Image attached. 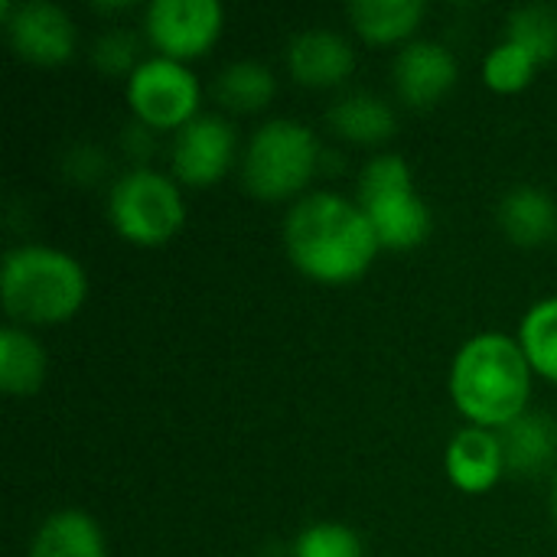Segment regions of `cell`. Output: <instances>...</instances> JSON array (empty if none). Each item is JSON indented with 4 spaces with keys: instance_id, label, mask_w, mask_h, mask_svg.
Wrapping results in <instances>:
<instances>
[{
    "instance_id": "6da1fadb",
    "label": "cell",
    "mask_w": 557,
    "mask_h": 557,
    "mask_svg": "<svg viewBox=\"0 0 557 557\" xmlns=\"http://www.w3.org/2000/svg\"><path fill=\"white\" fill-rule=\"evenodd\" d=\"M284 251L317 284L359 281L382 251L362 206L333 189L304 193L284 215Z\"/></svg>"
},
{
    "instance_id": "7a4b0ae2",
    "label": "cell",
    "mask_w": 557,
    "mask_h": 557,
    "mask_svg": "<svg viewBox=\"0 0 557 557\" xmlns=\"http://www.w3.org/2000/svg\"><path fill=\"white\" fill-rule=\"evenodd\" d=\"M532 375L519 339L486 330L457 349L450 362V398L467 424L503 431L529 411Z\"/></svg>"
},
{
    "instance_id": "3957f363",
    "label": "cell",
    "mask_w": 557,
    "mask_h": 557,
    "mask_svg": "<svg viewBox=\"0 0 557 557\" xmlns=\"http://www.w3.org/2000/svg\"><path fill=\"white\" fill-rule=\"evenodd\" d=\"M0 300L16 326H59L88 300L82 261L52 245H16L0 264Z\"/></svg>"
},
{
    "instance_id": "277c9868",
    "label": "cell",
    "mask_w": 557,
    "mask_h": 557,
    "mask_svg": "<svg viewBox=\"0 0 557 557\" xmlns=\"http://www.w3.org/2000/svg\"><path fill=\"white\" fill-rule=\"evenodd\" d=\"M323 147L310 124L297 117L264 121L242 150V183L264 202L294 199L317 176Z\"/></svg>"
},
{
    "instance_id": "5b68a950",
    "label": "cell",
    "mask_w": 557,
    "mask_h": 557,
    "mask_svg": "<svg viewBox=\"0 0 557 557\" xmlns=\"http://www.w3.org/2000/svg\"><path fill=\"white\" fill-rule=\"evenodd\" d=\"M356 202L372 222L382 248L411 251L424 245L434 228L431 206L418 193L414 170L401 153H379L362 166Z\"/></svg>"
},
{
    "instance_id": "8992f818",
    "label": "cell",
    "mask_w": 557,
    "mask_h": 557,
    "mask_svg": "<svg viewBox=\"0 0 557 557\" xmlns=\"http://www.w3.org/2000/svg\"><path fill=\"white\" fill-rule=\"evenodd\" d=\"M108 219L114 232L140 248L173 242L186 225L183 186L153 166H134L114 180L108 193Z\"/></svg>"
},
{
    "instance_id": "52a82bcc",
    "label": "cell",
    "mask_w": 557,
    "mask_h": 557,
    "mask_svg": "<svg viewBox=\"0 0 557 557\" xmlns=\"http://www.w3.org/2000/svg\"><path fill=\"white\" fill-rule=\"evenodd\" d=\"M124 98L134 117L150 131H180L196 114H202V85L196 72L189 62L166 55L140 59V65L124 82Z\"/></svg>"
},
{
    "instance_id": "ba28073f",
    "label": "cell",
    "mask_w": 557,
    "mask_h": 557,
    "mask_svg": "<svg viewBox=\"0 0 557 557\" xmlns=\"http://www.w3.org/2000/svg\"><path fill=\"white\" fill-rule=\"evenodd\" d=\"M225 29V7L219 0H150L144 10V33L157 55L193 62L206 55Z\"/></svg>"
},
{
    "instance_id": "9c48e42d",
    "label": "cell",
    "mask_w": 557,
    "mask_h": 557,
    "mask_svg": "<svg viewBox=\"0 0 557 557\" xmlns=\"http://www.w3.org/2000/svg\"><path fill=\"white\" fill-rule=\"evenodd\" d=\"M238 157V134L225 114L202 111L186 127L173 134L170 147V176L180 186L206 189L228 176Z\"/></svg>"
},
{
    "instance_id": "30bf717a",
    "label": "cell",
    "mask_w": 557,
    "mask_h": 557,
    "mask_svg": "<svg viewBox=\"0 0 557 557\" xmlns=\"http://www.w3.org/2000/svg\"><path fill=\"white\" fill-rule=\"evenodd\" d=\"M0 20L7 26L13 52L33 65H62L75 55L78 29L59 3H0Z\"/></svg>"
},
{
    "instance_id": "8fae6325",
    "label": "cell",
    "mask_w": 557,
    "mask_h": 557,
    "mask_svg": "<svg viewBox=\"0 0 557 557\" xmlns=\"http://www.w3.org/2000/svg\"><path fill=\"white\" fill-rule=\"evenodd\" d=\"M392 78H395V91L408 108H434L441 104L457 78H460V62L457 55L437 42V39H411L398 49L395 62H392Z\"/></svg>"
},
{
    "instance_id": "7c38bea8",
    "label": "cell",
    "mask_w": 557,
    "mask_h": 557,
    "mask_svg": "<svg viewBox=\"0 0 557 557\" xmlns=\"http://www.w3.org/2000/svg\"><path fill=\"white\" fill-rule=\"evenodd\" d=\"M287 72L304 88H339L356 72V49L339 29L310 26L287 42Z\"/></svg>"
},
{
    "instance_id": "4fadbf2b",
    "label": "cell",
    "mask_w": 557,
    "mask_h": 557,
    "mask_svg": "<svg viewBox=\"0 0 557 557\" xmlns=\"http://www.w3.org/2000/svg\"><path fill=\"white\" fill-rule=\"evenodd\" d=\"M444 473L454 483V490L467 496L490 493L506 476V454H503L499 431H486L473 424L460 428L444 450Z\"/></svg>"
},
{
    "instance_id": "5bb4252c",
    "label": "cell",
    "mask_w": 557,
    "mask_h": 557,
    "mask_svg": "<svg viewBox=\"0 0 557 557\" xmlns=\"http://www.w3.org/2000/svg\"><path fill=\"white\" fill-rule=\"evenodd\" d=\"M496 222L503 235L519 245V248H539L557 235V202L552 193L532 183L512 186L499 206H496Z\"/></svg>"
},
{
    "instance_id": "9a60e30c",
    "label": "cell",
    "mask_w": 557,
    "mask_h": 557,
    "mask_svg": "<svg viewBox=\"0 0 557 557\" xmlns=\"http://www.w3.org/2000/svg\"><path fill=\"white\" fill-rule=\"evenodd\" d=\"M506 473L516 476H542L557 460V424L545 411H525L509 428L499 431Z\"/></svg>"
},
{
    "instance_id": "2e32d148",
    "label": "cell",
    "mask_w": 557,
    "mask_h": 557,
    "mask_svg": "<svg viewBox=\"0 0 557 557\" xmlns=\"http://www.w3.org/2000/svg\"><path fill=\"white\" fill-rule=\"evenodd\" d=\"M326 121L343 140L362 144V147L385 144L398 127V114H395L392 101L375 91H362V88L339 95L330 104Z\"/></svg>"
},
{
    "instance_id": "e0dca14e",
    "label": "cell",
    "mask_w": 557,
    "mask_h": 557,
    "mask_svg": "<svg viewBox=\"0 0 557 557\" xmlns=\"http://www.w3.org/2000/svg\"><path fill=\"white\" fill-rule=\"evenodd\" d=\"M29 557H108V542L95 516L82 509H59L36 529Z\"/></svg>"
},
{
    "instance_id": "ac0fdd59",
    "label": "cell",
    "mask_w": 557,
    "mask_h": 557,
    "mask_svg": "<svg viewBox=\"0 0 557 557\" xmlns=\"http://www.w3.org/2000/svg\"><path fill=\"white\" fill-rule=\"evenodd\" d=\"M49 375V356L42 343L16 323L0 330V388L10 398H33Z\"/></svg>"
},
{
    "instance_id": "d6986e66",
    "label": "cell",
    "mask_w": 557,
    "mask_h": 557,
    "mask_svg": "<svg viewBox=\"0 0 557 557\" xmlns=\"http://www.w3.org/2000/svg\"><path fill=\"white\" fill-rule=\"evenodd\" d=\"M428 7L421 0H356L349 3V23L352 29L375 42V46H392V42H411L418 39V26L424 23Z\"/></svg>"
},
{
    "instance_id": "ffe728a7",
    "label": "cell",
    "mask_w": 557,
    "mask_h": 557,
    "mask_svg": "<svg viewBox=\"0 0 557 557\" xmlns=\"http://www.w3.org/2000/svg\"><path fill=\"white\" fill-rule=\"evenodd\" d=\"M277 95V78L271 65L258 59H235L228 62L215 78V98L238 114L264 111Z\"/></svg>"
},
{
    "instance_id": "44dd1931",
    "label": "cell",
    "mask_w": 557,
    "mask_h": 557,
    "mask_svg": "<svg viewBox=\"0 0 557 557\" xmlns=\"http://www.w3.org/2000/svg\"><path fill=\"white\" fill-rule=\"evenodd\" d=\"M535 375L557 385V294L532 304L516 333Z\"/></svg>"
},
{
    "instance_id": "7402d4cb",
    "label": "cell",
    "mask_w": 557,
    "mask_h": 557,
    "mask_svg": "<svg viewBox=\"0 0 557 557\" xmlns=\"http://www.w3.org/2000/svg\"><path fill=\"white\" fill-rule=\"evenodd\" d=\"M542 62L519 42L503 39L496 42L486 55H483V85L499 91V95H516L522 88H529L539 75Z\"/></svg>"
},
{
    "instance_id": "603a6c76",
    "label": "cell",
    "mask_w": 557,
    "mask_h": 557,
    "mask_svg": "<svg viewBox=\"0 0 557 557\" xmlns=\"http://www.w3.org/2000/svg\"><path fill=\"white\" fill-rule=\"evenodd\" d=\"M506 39L525 46L542 65L557 59V7L552 3H525L509 13Z\"/></svg>"
},
{
    "instance_id": "cb8c5ba5",
    "label": "cell",
    "mask_w": 557,
    "mask_h": 557,
    "mask_svg": "<svg viewBox=\"0 0 557 557\" xmlns=\"http://www.w3.org/2000/svg\"><path fill=\"white\" fill-rule=\"evenodd\" d=\"M290 557H366V545L343 522H313L294 539Z\"/></svg>"
},
{
    "instance_id": "d4e9b609",
    "label": "cell",
    "mask_w": 557,
    "mask_h": 557,
    "mask_svg": "<svg viewBox=\"0 0 557 557\" xmlns=\"http://www.w3.org/2000/svg\"><path fill=\"white\" fill-rule=\"evenodd\" d=\"M91 62L98 72L104 75H121L124 82L131 78V72L140 65L137 59V36L127 29H108L98 36L95 49H91Z\"/></svg>"
},
{
    "instance_id": "484cf974",
    "label": "cell",
    "mask_w": 557,
    "mask_h": 557,
    "mask_svg": "<svg viewBox=\"0 0 557 557\" xmlns=\"http://www.w3.org/2000/svg\"><path fill=\"white\" fill-rule=\"evenodd\" d=\"M95 10H101V13H121V10H131V3H95Z\"/></svg>"
},
{
    "instance_id": "4316f807",
    "label": "cell",
    "mask_w": 557,
    "mask_h": 557,
    "mask_svg": "<svg viewBox=\"0 0 557 557\" xmlns=\"http://www.w3.org/2000/svg\"><path fill=\"white\" fill-rule=\"evenodd\" d=\"M552 512H555V522H557V476H555V490H552Z\"/></svg>"
}]
</instances>
